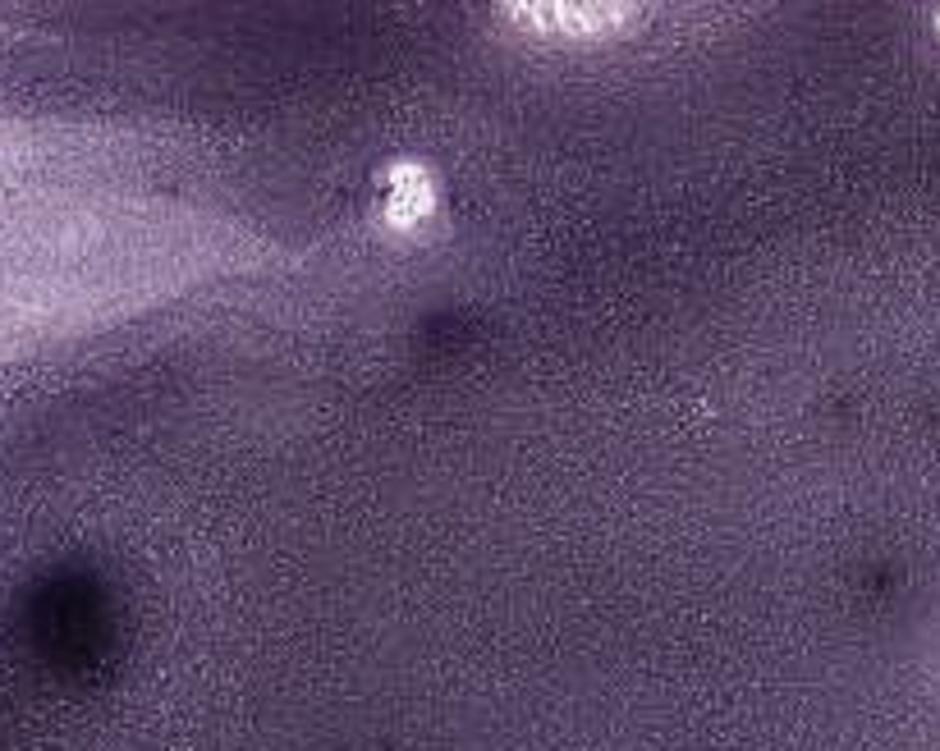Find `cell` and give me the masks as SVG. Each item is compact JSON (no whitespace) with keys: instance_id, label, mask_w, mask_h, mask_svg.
<instances>
[{"instance_id":"6da1fadb","label":"cell","mask_w":940,"mask_h":751,"mask_svg":"<svg viewBox=\"0 0 940 751\" xmlns=\"http://www.w3.org/2000/svg\"><path fill=\"white\" fill-rule=\"evenodd\" d=\"M427 207H431L427 175L413 170V165L395 170V179H391V220H395V225H413V220H418Z\"/></svg>"}]
</instances>
